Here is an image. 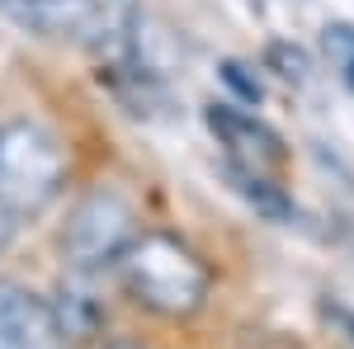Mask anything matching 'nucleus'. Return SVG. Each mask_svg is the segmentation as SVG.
<instances>
[{
	"mask_svg": "<svg viewBox=\"0 0 354 349\" xmlns=\"http://www.w3.org/2000/svg\"><path fill=\"white\" fill-rule=\"evenodd\" d=\"M322 53H326L330 71H335V76L354 90V24L330 19V24L322 28Z\"/></svg>",
	"mask_w": 354,
	"mask_h": 349,
	"instance_id": "obj_8",
	"label": "nucleus"
},
{
	"mask_svg": "<svg viewBox=\"0 0 354 349\" xmlns=\"http://www.w3.org/2000/svg\"><path fill=\"white\" fill-rule=\"evenodd\" d=\"M222 81L232 85V90H236V95H241L245 104H260V95H265V90H260V81H255V76H245V66H241V62H222Z\"/></svg>",
	"mask_w": 354,
	"mask_h": 349,
	"instance_id": "obj_10",
	"label": "nucleus"
},
{
	"mask_svg": "<svg viewBox=\"0 0 354 349\" xmlns=\"http://www.w3.org/2000/svg\"><path fill=\"white\" fill-rule=\"evenodd\" d=\"M137 236L142 232H137L133 203L118 189H95V194H85L81 203L71 208L66 232H62V250H66V265L71 269L95 274L104 265H118Z\"/></svg>",
	"mask_w": 354,
	"mask_h": 349,
	"instance_id": "obj_3",
	"label": "nucleus"
},
{
	"mask_svg": "<svg viewBox=\"0 0 354 349\" xmlns=\"http://www.w3.org/2000/svg\"><path fill=\"white\" fill-rule=\"evenodd\" d=\"M203 123H208V133L218 137V147L227 151V165L270 175L274 165L283 161V137L274 133L260 113H250V109L218 100V104L203 109Z\"/></svg>",
	"mask_w": 354,
	"mask_h": 349,
	"instance_id": "obj_5",
	"label": "nucleus"
},
{
	"mask_svg": "<svg viewBox=\"0 0 354 349\" xmlns=\"http://www.w3.org/2000/svg\"><path fill=\"white\" fill-rule=\"evenodd\" d=\"M66 302L57 307V321H62V335H71V340H85L95 326L104 321V307L95 302L90 293H62Z\"/></svg>",
	"mask_w": 354,
	"mask_h": 349,
	"instance_id": "obj_9",
	"label": "nucleus"
},
{
	"mask_svg": "<svg viewBox=\"0 0 354 349\" xmlns=\"http://www.w3.org/2000/svg\"><path fill=\"white\" fill-rule=\"evenodd\" d=\"M0 15L43 43L104 48L118 33V15L109 0H0Z\"/></svg>",
	"mask_w": 354,
	"mask_h": 349,
	"instance_id": "obj_4",
	"label": "nucleus"
},
{
	"mask_svg": "<svg viewBox=\"0 0 354 349\" xmlns=\"http://www.w3.org/2000/svg\"><path fill=\"white\" fill-rule=\"evenodd\" d=\"M118 274L137 307L156 312L165 321L198 317L213 293V269L203 265V255L194 245H185L170 232H142L128 245V255L118 260Z\"/></svg>",
	"mask_w": 354,
	"mask_h": 349,
	"instance_id": "obj_1",
	"label": "nucleus"
},
{
	"mask_svg": "<svg viewBox=\"0 0 354 349\" xmlns=\"http://www.w3.org/2000/svg\"><path fill=\"white\" fill-rule=\"evenodd\" d=\"M62 321L48 297H38L33 288L0 279V349H62Z\"/></svg>",
	"mask_w": 354,
	"mask_h": 349,
	"instance_id": "obj_6",
	"label": "nucleus"
},
{
	"mask_svg": "<svg viewBox=\"0 0 354 349\" xmlns=\"http://www.w3.org/2000/svg\"><path fill=\"white\" fill-rule=\"evenodd\" d=\"M222 170H227L232 189L241 194V198L250 203V208H255V213L274 217V222H288V217L298 213V208H293V198H288L283 189L274 185L270 175H260V170H241V165H222Z\"/></svg>",
	"mask_w": 354,
	"mask_h": 349,
	"instance_id": "obj_7",
	"label": "nucleus"
},
{
	"mask_svg": "<svg viewBox=\"0 0 354 349\" xmlns=\"http://www.w3.org/2000/svg\"><path fill=\"white\" fill-rule=\"evenodd\" d=\"M15 208H5V203H0V250H5V245H10V236H15Z\"/></svg>",
	"mask_w": 354,
	"mask_h": 349,
	"instance_id": "obj_13",
	"label": "nucleus"
},
{
	"mask_svg": "<svg viewBox=\"0 0 354 349\" xmlns=\"http://www.w3.org/2000/svg\"><path fill=\"white\" fill-rule=\"evenodd\" d=\"M66 180V156L57 137L28 118H15L0 128V203L15 213H33Z\"/></svg>",
	"mask_w": 354,
	"mask_h": 349,
	"instance_id": "obj_2",
	"label": "nucleus"
},
{
	"mask_svg": "<svg viewBox=\"0 0 354 349\" xmlns=\"http://www.w3.org/2000/svg\"><path fill=\"white\" fill-rule=\"evenodd\" d=\"M109 349H137V345H109Z\"/></svg>",
	"mask_w": 354,
	"mask_h": 349,
	"instance_id": "obj_14",
	"label": "nucleus"
},
{
	"mask_svg": "<svg viewBox=\"0 0 354 349\" xmlns=\"http://www.w3.org/2000/svg\"><path fill=\"white\" fill-rule=\"evenodd\" d=\"M274 57H283V71H279V76H288V81H302V76H307V57H302L298 48L288 53L283 43H274Z\"/></svg>",
	"mask_w": 354,
	"mask_h": 349,
	"instance_id": "obj_11",
	"label": "nucleus"
},
{
	"mask_svg": "<svg viewBox=\"0 0 354 349\" xmlns=\"http://www.w3.org/2000/svg\"><path fill=\"white\" fill-rule=\"evenodd\" d=\"M326 317H330L335 326H340V335H345V340L354 345V312H350V307H340V302H330V307H326Z\"/></svg>",
	"mask_w": 354,
	"mask_h": 349,
	"instance_id": "obj_12",
	"label": "nucleus"
}]
</instances>
